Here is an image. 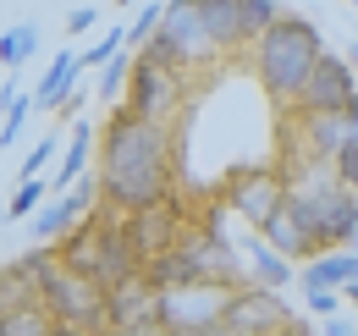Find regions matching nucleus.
Listing matches in <instances>:
<instances>
[{
  "label": "nucleus",
  "instance_id": "nucleus-15",
  "mask_svg": "<svg viewBox=\"0 0 358 336\" xmlns=\"http://www.w3.org/2000/svg\"><path fill=\"white\" fill-rule=\"evenodd\" d=\"M89 160H99V127L78 122L72 127V144H66V155L55 160V176H50V182H55V188H72V182L89 171Z\"/></svg>",
  "mask_w": 358,
  "mask_h": 336
},
{
  "label": "nucleus",
  "instance_id": "nucleus-10",
  "mask_svg": "<svg viewBox=\"0 0 358 336\" xmlns=\"http://www.w3.org/2000/svg\"><path fill=\"white\" fill-rule=\"evenodd\" d=\"M292 116H314V111H358V83H353V61L348 55H320L309 72L303 94L287 105Z\"/></svg>",
  "mask_w": 358,
  "mask_h": 336
},
{
  "label": "nucleus",
  "instance_id": "nucleus-29",
  "mask_svg": "<svg viewBox=\"0 0 358 336\" xmlns=\"http://www.w3.org/2000/svg\"><path fill=\"white\" fill-rule=\"evenodd\" d=\"M99 336H177V331L160 326V320H143V326H105Z\"/></svg>",
  "mask_w": 358,
  "mask_h": 336
},
{
  "label": "nucleus",
  "instance_id": "nucleus-1",
  "mask_svg": "<svg viewBox=\"0 0 358 336\" xmlns=\"http://www.w3.org/2000/svg\"><path fill=\"white\" fill-rule=\"evenodd\" d=\"M99 188H105V204H116L122 215L171 199L182 188L177 127H160L127 105H110V116L99 127Z\"/></svg>",
  "mask_w": 358,
  "mask_h": 336
},
{
  "label": "nucleus",
  "instance_id": "nucleus-31",
  "mask_svg": "<svg viewBox=\"0 0 358 336\" xmlns=\"http://www.w3.org/2000/svg\"><path fill=\"white\" fill-rule=\"evenodd\" d=\"M94 22H99V11H94V6H78V11L66 17V34H89Z\"/></svg>",
  "mask_w": 358,
  "mask_h": 336
},
{
  "label": "nucleus",
  "instance_id": "nucleus-19",
  "mask_svg": "<svg viewBox=\"0 0 358 336\" xmlns=\"http://www.w3.org/2000/svg\"><path fill=\"white\" fill-rule=\"evenodd\" d=\"M143 281L149 287H160V293H171V287H187V281H199V265L187 259V248H171V253H160V259H149L143 265Z\"/></svg>",
  "mask_w": 358,
  "mask_h": 336
},
{
  "label": "nucleus",
  "instance_id": "nucleus-11",
  "mask_svg": "<svg viewBox=\"0 0 358 336\" xmlns=\"http://www.w3.org/2000/svg\"><path fill=\"white\" fill-rule=\"evenodd\" d=\"M358 138V111H314V116H287V144L281 149H309V155H342Z\"/></svg>",
  "mask_w": 358,
  "mask_h": 336
},
{
  "label": "nucleus",
  "instance_id": "nucleus-35",
  "mask_svg": "<svg viewBox=\"0 0 358 336\" xmlns=\"http://www.w3.org/2000/svg\"><path fill=\"white\" fill-rule=\"evenodd\" d=\"M348 61H353V66H358V44H348Z\"/></svg>",
  "mask_w": 358,
  "mask_h": 336
},
{
  "label": "nucleus",
  "instance_id": "nucleus-12",
  "mask_svg": "<svg viewBox=\"0 0 358 336\" xmlns=\"http://www.w3.org/2000/svg\"><path fill=\"white\" fill-rule=\"evenodd\" d=\"M259 232H265V243H270V248H281L287 259H292V265H309L314 253H325V243H320V232H314L309 220H303V210H298L292 199H287L281 210L270 215V220L259 226Z\"/></svg>",
  "mask_w": 358,
  "mask_h": 336
},
{
  "label": "nucleus",
  "instance_id": "nucleus-9",
  "mask_svg": "<svg viewBox=\"0 0 358 336\" xmlns=\"http://www.w3.org/2000/svg\"><path fill=\"white\" fill-rule=\"evenodd\" d=\"M187 226H193V215H187L182 188L171 193V199H160V204H143V210L127 215V237L138 243L143 265H149V259H160V253H171L182 237H187Z\"/></svg>",
  "mask_w": 358,
  "mask_h": 336
},
{
  "label": "nucleus",
  "instance_id": "nucleus-28",
  "mask_svg": "<svg viewBox=\"0 0 358 336\" xmlns=\"http://www.w3.org/2000/svg\"><path fill=\"white\" fill-rule=\"evenodd\" d=\"M336 298H342V287H303V303H309L320 320H331V314H336Z\"/></svg>",
  "mask_w": 358,
  "mask_h": 336
},
{
  "label": "nucleus",
  "instance_id": "nucleus-32",
  "mask_svg": "<svg viewBox=\"0 0 358 336\" xmlns=\"http://www.w3.org/2000/svg\"><path fill=\"white\" fill-rule=\"evenodd\" d=\"M320 336H353V326H342V320H336V314H331V320H325V326H320Z\"/></svg>",
  "mask_w": 358,
  "mask_h": 336
},
{
  "label": "nucleus",
  "instance_id": "nucleus-22",
  "mask_svg": "<svg viewBox=\"0 0 358 336\" xmlns=\"http://www.w3.org/2000/svg\"><path fill=\"white\" fill-rule=\"evenodd\" d=\"M55 314H50L45 303H28V309H11V314H0V336H55Z\"/></svg>",
  "mask_w": 358,
  "mask_h": 336
},
{
  "label": "nucleus",
  "instance_id": "nucleus-17",
  "mask_svg": "<svg viewBox=\"0 0 358 336\" xmlns=\"http://www.w3.org/2000/svg\"><path fill=\"white\" fill-rule=\"evenodd\" d=\"M237 253L248 259L254 281H265V287H287V281H292V259H287L281 248H270L265 232H259V237H243V248H237Z\"/></svg>",
  "mask_w": 358,
  "mask_h": 336
},
{
  "label": "nucleus",
  "instance_id": "nucleus-5",
  "mask_svg": "<svg viewBox=\"0 0 358 336\" xmlns=\"http://www.w3.org/2000/svg\"><path fill=\"white\" fill-rule=\"evenodd\" d=\"M231 293H237V281H210V276L171 287V293H160V326H171L177 336H204L215 320H226Z\"/></svg>",
  "mask_w": 358,
  "mask_h": 336
},
{
  "label": "nucleus",
  "instance_id": "nucleus-18",
  "mask_svg": "<svg viewBox=\"0 0 358 336\" xmlns=\"http://www.w3.org/2000/svg\"><path fill=\"white\" fill-rule=\"evenodd\" d=\"M358 276V248H325L303 265V287H348Z\"/></svg>",
  "mask_w": 358,
  "mask_h": 336
},
{
  "label": "nucleus",
  "instance_id": "nucleus-2",
  "mask_svg": "<svg viewBox=\"0 0 358 336\" xmlns=\"http://www.w3.org/2000/svg\"><path fill=\"white\" fill-rule=\"evenodd\" d=\"M320 55H325V39H320V28H314L309 17H298V11H281L265 34L248 44V66H254L259 88L270 94V105H292L303 94V83H309Z\"/></svg>",
  "mask_w": 358,
  "mask_h": 336
},
{
  "label": "nucleus",
  "instance_id": "nucleus-3",
  "mask_svg": "<svg viewBox=\"0 0 358 336\" xmlns=\"http://www.w3.org/2000/svg\"><path fill=\"white\" fill-rule=\"evenodd\" d=\"M187 83H193L187 66H171V61H160L149 50H133V78H127L122 105L160 127H177L182 111H187Z\"/></svg>",
  "mask_w": 358,
  "mask_h": 336
},
{
  "label": "nucleus",
  "instance_id": "nucleus-25",
  "mask_svg": "<svg viewBox=\"0 0 358 336\" xmlns=\"http://www.w3.org/2000/svg\"><path fill=\"white\" fill-rule=\"evenodd\" d=\"M127 78H133V50L122 44V50L110 55V66H99V99H105V105H116V99L127 94Z\"/></svg>",
  "mask_w": 358,
  "mask_h": 336
},
{
  "label": "nucleus",
  "instance_id": "nucleus-8",
  "mask_svg": "<svg viewBox=\"0 0 358 336\" xmlns=\"http://www.w3.org/2000/svg\"><path fill=\"white\" fill-rule=\"evenodd\" d=\"M292 309L281 303V293L275 287H265V281H243L237 293H231V309H226V331L231 336H281L292 331Z\"/></svg>",
  "mask_w": 358,
  "mask_h": 336
},
{
  "label": "nucleus",
  "instance_id": "nucleus-14",
  "mask_svg": "<svg viewBox=\"0 0 358 336\" xmlns=\"http://www.w3.org/2000/svg\"><path fill=\"white\" fill-rule=\"evenodd\" d=\"M78 78H83V55H78V50H61L45 66V83L34 88V105H39V111H61V105L78 94Z\"/></svg>",
  "mask_w": 358,
  "mask_h": 336
},
{
  "label": "nucleus",
  "instance_id": "nucleus-30",
  "mask_svg": "<svg viewBox=\"0 0 358 336\" xmlns=\"http://www.w3.org/2000/svg\"><path fill=\"white\" fill-rule=\"evenodd\" d=\"M336 176H342L348 188H358V138L342 149V155H336Z\"/></svg>",
  "mask_w": 358,
  "mask_h": 336
},
{
  "label": "nucleus",
  "instance_id": "nucleus-4",
  "mask_svg": "<svg viewBox=\"0 0 358 336\" xmlns=\"http://www.w3.org/2000/svg\"><path fill=\"white\" fill-rule=\"evenodd\" d=\"M138 50H149V55H160V61H171V66H187V72L226 61L221 39H215V28L204 22V11H199L193 0H171V6H166L160 34H155L149 44H138Z\"/></svg>",
  "mask_w": 358,
  "mask_h": 336
},
{
  "label": "nucleus",
  "instance_id": "nucleus-36",
  "mask_svg": "<svg viewBox=\"0 0 358 336\" xmlns=\"http://www.w3.org/2000/svg\"><path fill=\"white\" fill-rule=\"evenodd\" d=\"M116 6H133V0H116Z\"/></svg>",
  "mask_w": 358,
  "mask_h": 336
},
{
  "label": "nucleus",
  "instance_id": "nucleus-26",
  "mask_svg": "<svg viewBox=\"0 0 358 336\" xmlns=\"http://www.w3.org/2000/svg\"><path fill=\"white\" fill-rule=\"evenodd\" d=\"M160 22H166V6H160V0H143V6H138V17L127 22V50L149 44L155 34H160Z\"/></svg>",
  "mask_w": 358,
  "mask_h": 336
},
{
  "label": "nucleus",
  "instance_id": "nucleus-7",
  "mask_svg": "<svg viewBox=\"0 0 358 336\" xmlns=\"http://www.w3.org/2000/svg\"><path fill=\"white\" fill-rule=\"evenodd\" d=\"M226 210L243 215L248 226H265L270 215L287 204V176H281V166L270 160V166H237L231 171V182L221 188Z\"/></svg>",
  "mask_w": 358,
  "mask_h": 336
},
{
  "label": "nucleus",
  "instance_id": "nucleus-24",
  "mask_svg": "<svg viewBox=\"0 0 358 336\" xmlns=\"http://www.w3.org/2000/svg\"><path fill=\"white\" fill-rule=\"evenodd\" d=\"M50 188H55V182H45V176H22L17 193L6 199V220H28V215H39V210H45V199H50Z\"/></svg>",
  "mask_w": 358,
  "mask_h": 336
},
{
  "label": "nucleus",
  "instance_id": "nucleus-20",
  "mask_svg": "<svg viewBox=\"0 0 358 336\" xmlns=\"http://www.w3.org/2000/svg\"><path fill=\"white\" fill-rule=\"evenodd\" d=\"M28 303H45V293H39L34 270H28L22 259H11V265L0 270V314H11V309H28Z\"/></svg>",
  "mask_w": 358,
  "mask_h": 336
},
{
  "label": "nucleus",
  "instance_id": "nucleus-13",
  "mask_svg": "<svg viewBox=\"0 0 358 336\" xmlns=\"http://www.w3.org/2000/svg\"><path fill=\"white\" fill-rule=\"evenodd\" d=\"M143 320H160V287L133 276L105 293V326H143Z\"/></svg>",
  "mask_w": 358,
  "mask_h": 336
},
{
  "label": "nucleus",
  "instance_id": "nucleus-34",
  "mask_svg": "<svg viewBox=\"0 0 358 336\" xmlns=\"http://www.w3.org/2000/svg\"><path fill=\"white\" fill-rule=\"evenodd\" d=\"M342 298H348V303H358V276L348 281V287H342Z\"/></svg>",
  "mask_w": 358,
  "mask_h": 336
},
{
  "label": "nucleus",
  "instance_id": "nucleus-6",
  "mask_svg": "<svg viewBox=\"0 0 358 336\" xmlns=\"http://www.w3.org/2000/svg\"><path fill=\"white\" fill-rule=\"evenodd\" d=\"M39 293H45V309L55 314V320H72V326L105 331V287H99V281L66 270V265L55 259V265L45 270V281H39Z\"/></svg>",
  "mask_w": 358,
  "mask_h": 336
},
{
  "label": "nucleus",
  "instance_id": "nucleus-27",
  "mask_svg": "<svg viewBox=\"0 0 358 336\" xmlns=\"http://www.w3.org/2000/svg\"><path fill=\"white\" fill-rule=\"evenodd\" d=\"M275 17H281V0H243V34H248V44L259 39Z\"/></svg>",
  "mask_w": 358,
  "mask_h": 336
},
{
  "label": "nucleus",
  "instance_id": "nucleus-23",
  "mask_svg": "<svg viewBox=\"0 0 358 336\" xmlns=\"http://www.w3.org/2000/svg\"><path fill=\"white\" fill-rule=\"evenodd\" d=\"M0 111H6V122H0V144H17L22 122H28L39 105H34V94H17V78H6V88H0Z\"/></svg>",
  "mask_w": 358,
  "mask_h": 336
},
{
  "label": "nucleus",
  "instance_id": "nucleus-16",
  "mask_svg": "<svg viewBox=\"0 0 358 336\" xmlns=\"http://www.w3.org/2000/svg\"><path fill=\"white\" fill-rule=\"evenodd\" d=\"M199 11H204V22L215 28V39H221L226 55H237V50H248V34H243V0H193Z\"/></svg>",
  "mask_w": 358,
  "mask_h": 336
},
{
  "label": "nucleus",
  "instance_id": "nucleus-37",
  "mask_svg": "<svg viewBox=\"0 0 358 336\" xmlns=\"http://www.w3.org/2000/svg\"><path fill=\"white\" fill-rule=\"evenodd\" d=\"M353 6H358V0H353Z\"/></svg>",
  "mask_w": 358,
  "mask_h": 336
},
{
  "label": "nucleus",
  "instance_id": "nucleus-33",
  "mask_svg": "<svg viewBox=\"0 0 358 336\" xmlns=\"http://www.w3.org/2000/svg\"><path fill=\"white\" fill-rule=\"evenodd\" d=\"M55 336H94L89 326H72V320H61V326H55Z\"/></svg>",
  "mask_w": 358,
  "mask_h": 336
},
{
  "label": "nucleus",
  "instance_id": "nucleus-21",
  "mask_svg": "<svg viewBox=\"0 0 358 336\" xmlns=\"http://www.w3.org/2000/svg\"><path fill=\"white\" fill-rule=\"evenodd\" d=\"M39 44H45V34H39V22H17V28H6L0 34V66H28L34 55H39Z\"/></svg>",
  "mask_w": 358,
  "mask_h": 336
}]
</instances>
